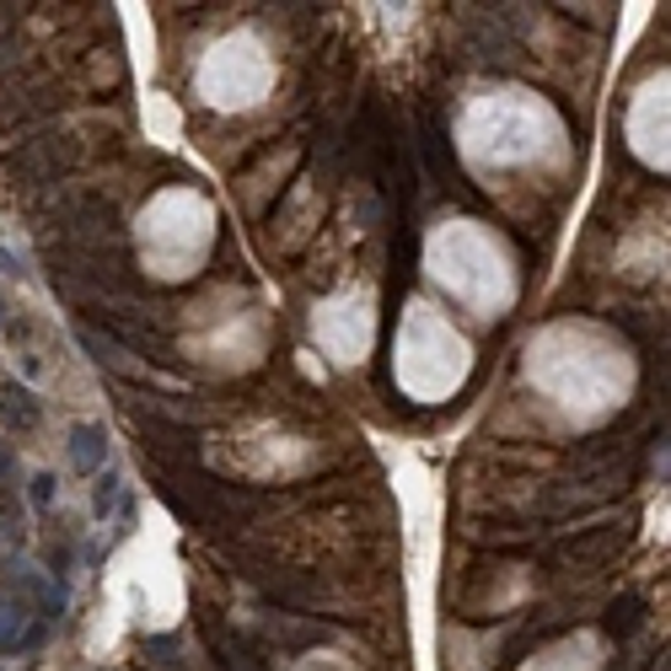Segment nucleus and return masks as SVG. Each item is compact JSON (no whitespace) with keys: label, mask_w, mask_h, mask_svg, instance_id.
Instances as JSON below:
<instances>
[{"label":"nucleus","mask_w":671,"mask_h":671,"mask_svg":"<svg viewBox=\"0 0 671 671\" xmlns=\"http://www.w3.org/2000/svg\"><path fill=\"white\" fill-rule=\"evenodd\" d=\"M102 452H108V435H102V425H76V430H70V457H76V467H81V473H92L97 462H102Z\"/></svg>","instance_id":"1"},{"label":"nucleus","mask_w":671,"mask_h":671,"mask_svg":"<svg viewBox=\"0 0 671 671\" xmlns=\"http://www.w3.org/2000/svg\"><path fill=\"white\" fill-rule=\"evenodd\" d=\"M114 500H119V478H102V484H97V516H108Z\"/></svg>","instance_id":"2"},{"label":"nucleus","mask_w":671,"mask_h":671,"mask_svg":"<svg viewBox=\"0 0 671 671\" xmlns=\"http://www.w3.org/2000/svg\"><path fill=\"white\" fill-rule=\"evenodd\" d=\"M55 500V473H38L32 478V505H49Z\"/></svg>","instance_id":"3"},{"label":"nucleus","mask_w":671,"mask_h":671,"mask_svg":"<svg viewBox=\"0 0 671 671\" xmlns=\"http://www.w3.org/2000/svg\"><path fill=\"white\" fill-rule=\"evenodd\" d=\"M6 473H11V457H6V452H0V478H6Z\"/></svg>","instance_id":"4"}]
</instances>
